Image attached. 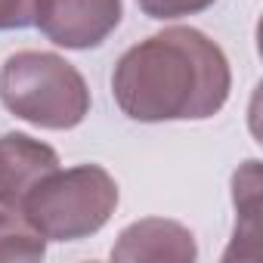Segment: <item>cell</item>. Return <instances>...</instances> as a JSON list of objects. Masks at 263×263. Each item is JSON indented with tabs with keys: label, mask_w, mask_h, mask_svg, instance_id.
Wrapping results in <instances>:
<instances>
[{
	"label": "cell",
	"mask_w": 263,
	"mask_h": 263,
	"mask_svg": "<svg viewBox=\"0 0 263 263\" xmlns=\"http://www.w3.org/2000/svg\"><path fill=\"white\" fill-rule=\"evenodd\" d=\"M195 257V235L183 223L164 217L130 223L111 248V260L118 263H192Z\"/></svg>",
	"instance_id": "cell-5"
},
{
	"label": "cell",
	"mask_w": 263,
	"mask_h": 263,
	"mask_svg": "<svg viewBox=\"0 0 263 263\" xmlns=\"http://www.w3.org/2000/svg\"><path fill=\"white\" fill-rule=\"evenodd\" d=\"M118 208V183L99 164L47 174L22 201V214L47 241H81L96 235Z\"/></svg>",
	"instance_id": "cell-3"
},
{
	"label": "cell",
	"mask_w": 263,
	"mask_h": 263,
	"mask_svg": "<svg viewBox=\"0 0 263 263\" xmlns=\"http://www.w3.org/2000/svg\"><path fill=\"white\" fill-rule=\"evenodd\" d=\"M121 0H41L34 25L56 47L93 50L121 25Z\"/></svg>",
	"instance_id": "cell-4"
},
{
	"label": "cell",
	"mask_w": 263,
	"mask_h": 263,
	"mask_svg": "<svg viewBox=\"0 0 263 263\" xmlns=\"http://www.w3.org/2000/svg\"><path fill=\"white\" fill-rule=\"evenodd\" d=\"M59 167L56 149L28 137L4 134L0 137V208H22L25 195Z\"/></svg>",
	"instance_id": "cell-6"
},
{
	"label": "cell",
	"mask_w": 263,
	"mask_h": 263,
	"mask_svg": "<svg viewBox=\"0 0 263 263\" xmlns=\"http://www.w3.org/2000/svg\"><path fill=\"white\" fill-rule=\"evenodd\" d=\"M140 10L149 19L158 22H171V19H186V16H198L204 10H211L217 0H137Z\"/></svg>",
	"instance_id": "cell-8"
},
{
	"label": "cell",
	"mask_w": 263,
	"mask_h": 263,
	"mask_svg": "<svg viewBox=\"0 0 263 263\" xmlns=\"http://www.w3.org/2000/svg\"><path fill=\"white\" fill-rule=\"evenodd\" d=\"M0 102L44 130H71L90 115V87L56 53L22 50L0 65Z\"/></svg>",
	"instance_id": "cell-2"
},
{
	"label": "cell",
	"mask_w": 263,
	"mask_h": 263,
	"mask_svg": "<svg viewBox=\"0 0 263 263\" xmlns=\"http://www.w3.org/2000/svg\"><path fill=\"white\" fill-rule=\"evenodd\" d=\"M41 13V0H0V31L31 28Z\"/></svg>",
	"instance_id": "cell-9"
},
{
	"label": "cell",
	"mask_w": 263,
	"mask_h": 263,
	"mask_svg": "<svg viewBox=\"0 0 263 263\" xmlns=\"http://www.w3.org/2000/svg\"><path fill=\"white\" fill-rule=\"evenodd\" d=\"M229 90V59L198 28H164L134 44L111 74L118 108L140 124L214 118Z\"/></svg>",
	"instance_id": "cell-1"
},
{
	"label": "cell",
	"mask_w": 263,
	"mask_h": 263,
	"mask_svg": "<svg viewBox=\"0 0 263 263\" xmlns=\"http://www.w3.org/2000/svg\"><path fill=\"white\" fill-rule=\"evenodd\" d=\"M47 238L19 208H0V260H44Z\"/></svg>",
	"instance_id": "cell-7"
}]
</instances>
